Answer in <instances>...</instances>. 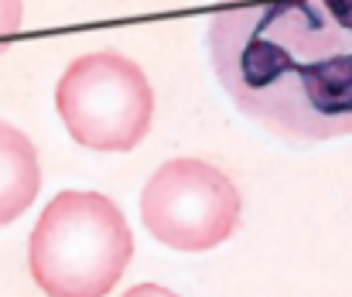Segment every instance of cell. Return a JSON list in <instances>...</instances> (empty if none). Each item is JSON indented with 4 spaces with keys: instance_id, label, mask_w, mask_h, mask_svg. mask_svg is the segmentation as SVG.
<instances>
[{
    "instance_id": "1",
    "label": "cell",
    "mask_w": 352,
    "mask_h": 297,
    "mask_svg": "<svg viewBox=\"0 0 352 297\" xmlns=\"http://www.w3.org/2000/svg\"><path fill=\"white\" fill-rule=\"evenodd\" d=\"M209 55L239 113L270 133H352V0H219Z\"/></svg>"
},
{
    "instance_id": "2",
    "label": "cell",
    "mask_w": 352,
    "mask_h": 297,
    "mask_svg": "<svg viewBox=\"0 0 352 297\" xmlns=\"http://www.w3.org/2000/svg\"><path fill=\"white\" fill-rule=\"evenodd\" d=\"M130 256V226L100 192H58L28 239L31 277L48 297H107Z\"/></svg>"
},
{
    "instance_id": "3",
    "label": "cell",
    "mask_w": 352,
    "mask_h": 297,
    "mask_svg": "<svg viewBox=\"0 0 352 297\" xmlns=\"http://www.w3.org/2000/svg\"><path fill=\"white\" fill-rule=\"evenodd\" d=\"M55 106L76 144L89 151H133L151 130L154 93L137 62L120 52H93L65 69Z\"/></svg>"
},
{
    "instance_id": "4",
    "label": "cell",
    "mask_w": 352,
    "mask_h": 297,
    "mask_svg": "<svg viewBox=\"0 0 352 297\" xmlns=\"http://www.w3.org/2000/svg\"><path fill=\"white\" fill-rule=\"evenodd\" d=\"M243 198L236 185L212 164L175 157L161 164L140 195L147 232L182 253H206L226 243L239 226Z\"/></svg>"
},
{
    "instance_id": "5",
    "label": "cell",
    "mask_w": 352,
    "mask_h": 297,
    "mask_svg": "<svg viewBox=\"0 0 352 297\" xmlns=\"http://www.w3.org/2000/svg\"><path fill=\"white\" fill-rule=\"evenodd\" d=\"M41 188L38 151L10 123H0V226H10Z\"/></svg>"
},
{
    "instance_id": "6",
    "label": "cell",
    "mask_w": 352,
    "mask_h": 297,
    "mask_svg": "<svg viewBox=\"0 0 352 297\" xmlns=\"http://www.w3.org/2000/svg\"><path fill=\"white\" fill-rule=\"evenodd\" d=\"M24 17V0H0V52L10 48L17 28Z\"/></svg>"
},
{
    "instance_id": "7",
    "label": "cell",
    "mask_w": 352,
    "mask_h": 297,
    "mask_svg": "<svg viewBox=\"0 0 352 297\" xmlns=\"http://www.w3.org/2000/svg\"><path fill=\"white\" fill-rule=\"evenodd\" d=\"M123 297H178V294L168 291V287H157V284H137V287H130Z\"/></svg>"
}]
</instances>
